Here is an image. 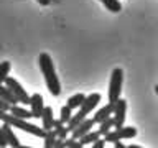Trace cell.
<instances>
[{
  "label": "cell",
  "instance_id": "44dd1931",
  "mask_svg": "<svg viewBox=\"0 0 158 148\" xmlns=\"http://www.w3.org/2000/svg\"><path fill=\"white\" fill-rule=\"evenodd\" d=\"M56 138H58V135H56V132L54 130H48L46 132V137H44V146L46 148H54V142H56Z\"/></svg>",
  "mask_w": 158,
  "mask_h": 148
},
{
  "label": "cell",
  "instance_id": "4316f807",
  "mask_svg": "<svg viewBox=\"0 0 158 148\" xmlns=\"http://www.w3.org/2000/svg\"><path fill=\"white\" fill-rule=\"evenodd\" d=\"M54 148H64V138H56V142H54Z\"/></svg>",
  "mask_w": 158,
  "mask_h": 148
},
{
  "label": "cell",
  "instance_id": "2e32d148",
  "mask_svg": "<svg viewBox=\"0 0 158 148\" xmlns=\"http://www.w3.org/2000/svg\"><path fill=\"white\" fill-rule=\"evenodd\" d=\"M10 113H13V115H17V117H20V118H31L33 117V113H31V110H27V109H23V107H20V105H12V109H10Z\"/></svg>",
  "mask_w": 158,
  "mask_h": 148
},
{
  "label": "cell",
  "instance_id": "7c38bea8",
  "mask_svg": "<svg viewBox=\"0 0 158 148\" xmlns=\"http://www.w3.org/2000/svg\"><path fill=\"white\" fill-rule=\"evenodd\" d=\"M114 104H115V102H109L106 107H102L101 110H99L96 115L92 117V118H94V122H96V123H101V122L106 120L107 117H110L112 113H114Z\"/></svg>",
  "mask_w": 158,
  "mask_h": 148
},
{
  "label": "cell",
  "instance_id": "f546056e",
  "mask_svg": "<svg viewBox=\"0 0 158 148\" xmlns=\"http://www.w3.org/2000/svg\"><path fill=\"white\" fill-rule=\"evenodd\" d=\"M155 92H156V96H158V86L155 87Z\"/></svg>",
  "mask_w": 158,
  "mask_h": 148
},
{
  "label": "cell",
  "instance_id": "83f0119b",
  "mask_svg": "<svg viewBox=\"0 0 158 148\" xmlns=\"http://www.w3.org/2000/svg\"><path fill=\"white\" fill-rule=\"evenodd\" d=\"M36 2H38L40 5H43V7H46V5L51 3V0H36Z\"/></svg>",
  "mask_w": 158,
  "mask_h": 148
},
{
  "label": "cell",
  "instance_id": "277c9868",
  "mask_svg": "<svg viewBox=\"0 0 158 148\" xmlns=\"http://www.w3.org/2000/svg\"><path fill=\"white\" fill-rule=\"evenodd\" d=\"M5 86H7L10 91H12L15 94V97L18 99V102L20 104H25V105H30V101H31V96H28L27 91L20 86V82L17 81V79H13V77H7L5 79Z\"/></svg>",
  "mask_w": 158,
  "mask_h": 148
},
{
  "label": "cell",
  "instance_id": "5b68a950",
  "mask_svg": "<svg viewBox=\"0 0 158 148\" xmlns=\"http://www.w3.org/2000/svg\"><path fill=\"white\" fill-rule=\"evenodd\" d=\"M137 135V128L135 127H118L115 128L114 132H109L107 135H104V138H106V142H117V140H127V138H133Z\"/></svg>",
  "mask_w": 158,
  "mask_h": 148
},
{
  "label": "cell",
  "instance_id": "603a6c76",
  "mask_svg": "<svg viewBox=\"0 0 158 148\" xmlns=\"http://www.w3.org/2000/svg\"><path fill=\"white\" fill-rule=\"evenodd\" d=\"M82 143L81 140L77 142V138H64V148H81Z\"/></svg>",
  "mask_w": 158,
  "mask_h": 148
},
{
  "label": "cell",
  "instance_id": "f1b7e54d",
  "mask_svg": "<svg viewBox=\"0 0 158 148\" xmlns=\"http://www.w3.org/2000/svg\"><path fill=\"white\" fill-rule=\"evenodd\" d=\"M114 146H115V148H125V145H123V143H120V142H114Z\"/></svg>",
  "mask_w": 158,
  "mask_h": 148
},
{
  "label": "cell",
  "instance_id": "d4e9b609",
  "mask_svg": "<svg viewBox=\"0 0 158 148\" xmlns=\"http://www.w3.org/2000/svg\"><path fill=\"white\" fill-rule=\"evenodd\" d=\"M8 142H7V137H5V132H3V127H0V146H7Z\"/></svg>",
  "mask_w": 158,
  "mask_h": 148
},
{
  "label": "cell",
  "instance_id": "52a82bcc",
  "mask_svg": "<svg viewBox=\"0 0 158 148\" xmlns=\"http://www.w3.org/2000/svg\"><path fill=\"white\" fill-rule=\"evenodd\" d=\"M30 110H31L33 113V117L35 118H41L43 115V110H44V102H43V97H41V94H33L31 96V101H30Z\"/></svg>",
  "mask_w": 158,
  "mask_h": 148
},
{
  "label": "cell",
  "instance_id": "9a60e30c",
  "mask_svg": "<svg viewBox=\"0 0 158 148\" xmlns=\"http://www.w3.org/2000/svg\"><path fill=\"white\" fill-rule=\"evenodd\" d=\"M84 118H86V113H82L81 110H79L77 113H74V115H73L71 118H69V122L66 123L68 130H69V132H73L74 128H76V127L79 125V123H81V122L84 120Z\"/></svg>",
  "mask_w": 158,
  "mask_h": 148
},
{
  "label": "cell",
  "instance_id": "8992f818",
  "mask_svg": "<svg viewBox=\"0 0 158 148\" xmlns=\"http://www.w3.org/2000/svg\"><path fill=\"white\" fill-rule=\"evenodd\" d=\"M125 112H127V101L118 97L115 104H114V120H115V128L122 127L125 122Z\"/></svg>",
  "mask_w": 158,
  "mask_h": 148
},
{
  "label": "cell",
  "instance_id": "9c48e42d",
  "mask_svg": "<svg viewBox=\"0 0 158 148\" xmlns=\"http://www.w3.org/2000/svg\"><path fill=\"white\" fill-rule=\"evenodd\" d=\"M94 125H96L94 118H84V120H82V122L79 123V125H77V127L71 132V135H73L74 138H81V137L86 135L87 132H91Z\"/></svg>",
  "mask_w": 158,
  "mask_h": 148
},
{
  "label": "cell",
  "instance_id": "30bf717a",
  "mask_svg": "<svg viewBox=\"0 0 158 148\" xmlns=\"http://www.w3.org/2000/svg\"><path fill=\"white\" fill-rule=\"evenodd\" d=\"M3 132H5V137H7V142H8V145L12 146V148H20L22 145H20V142H18V138H17V135L13 133V130H12V125L10 123H7V122H3Z\"/></svg>",
  "mask_w": 158,
  "mask_h": 148
},
{
  "label": "cell",
  "instance_id": "e0dca14e",
  "mask_svg": "<svg viewBox=\"0 0 158 148\" xmlns=\"http://www.w3.org/2000/svg\"><path fill=\"white\" fill-rule=\"evenodd\" d=\"M84 99H86V96L84 94H74V96H71L68 99V102H66V105H69L71 109H79L81 107V104L84 102Z\"/></svg>",
  "mask_w": 158,
  "mask_h": 148
},
{
  "label": "cell",
  "instance_id": "8fae6325",
  "mask_svg": "<svg viewBox=\"0 0 158 148\" xmlns=\"http://www.w3.org/2000/svg\"><path fill=\"white\" fill-rule=\"evenodd\" d=\"M53 123H54L53 109H51V107H44L43 115H41V127L48 132V130H53Z\"/></svg>",
  "mask_w": 158,
  "mask_h": 148
},
{
  "label": "cell",
  "instance_id": "3957f363",
  "mask_svg": "<svg viewBox=\"0 0 158 148\" xmlns=\"http://www.w3.org/2000/svg\"><path fill=\"white\" fill-rule=\"evenodd\" d=\"M122 81H123V71L120 68H115L112 71V76H110V82H109V92H107V97H109V102H115L118 97H120V92H122Z\"/></svg>",
  "mask_w": 158,
  "mask_h": 148
},
{
  "label": "cell",
  "instance_id": "7402d4cb",
  "mask_svg": "<svg viewBox=\"0 0 158 148\" xmlns=\"http://www.w3.org/2000/svg\"><path fill=\"white\" fill-rule=\"evenodd\" d=\"M71 110H73V109L69 107V105H63V107H61V117H59V118H61V122H63V123H68V122H69V118L73 117Z\"/></svg>",
  "mask_w": 158,
  "mask_h": 148
},
{
  "label": "cell",
  "instance_id": "484cf974",
  "mask_svg": "<svg viewBox=\"0 0 158 148\" xmlns=\"http://www.w3.org/2000/svg\"><path fill=\"white\" fill-rule=\"evenodd\" d=\"M104 145H106V138H97V140L92 143V148H102Z\"/></svg>",
  "mask_w": 158,
  "mask_h": 148
},
{
  "label": "cell",
  "instance_id": "6da1fadb",
  "mask_svg": "<svg viewBox=\"0 0 158 148\" xmlns=\"http://www.w3.org/2000/svg\"><path fill=\"white\" fill-rule=\"evenodd\" d=\"M38 64H40V69H41V74L44 76V82H46L48 91L53 96H59L61 94V84H59V79L56 76V71H54L51 56L48 53H41L38 58Z\"/></svg>",
  "mask_w": 158,
  "mask_h": 148
},
{
  "label": "cell",
  "instance_id": "ac0fdd59",
  "mask_svg": "<svg viewBox=\"0 0 158 148\" xmlns=\"http://www.w3.org/2000/svg\"><path fill=\"white\" fill-rule=\"evenodd\" d=\"M101 3L112 13H118L122 10V5H120L118 0H101Z\"/></svg>",
  "mask_w": 158,
  "mask_h": 148
},
{
  "label": "cell",
  "instance_id": "cb8c5ba5",
  "mask_svg": "<svg viewBox=\"0 0 158 148\" xmlns=\"http://www.w3.org/2000/svg\"><path fill=\"white\" fill-rule=\"evenodd\" d=\"M10 109H12V104H8L5 99L0 97V110H5V112H10Z\"/></svg>",
  "mask_w": 158,
  "mask_h": 148
},
{
  "label": "cell",
  "instance_id": "ba28073f",
  "mask_svg": "<svg viewBox=\"0 0 158 148\" xmlns=\"http://www.w3.org/2000/svg\"><path fill=\"white\" fill-rule=\"evenodd\" d=\"M99 102H101V94L94 92V94H91V96H87L86 99H84V102L81 104L79 110L87 115V113H91V112H92V109H96V105H97Z\"/></svg>",
  "mask_w": 158,
  "mask_h": 148
},
{
  "label": "cell",
  "instance_id": "4fadbf2b",
  "mask_svg": "<svg viewBox=\"0 0 158 148\" xmlns=\"http://www.w3.org/2000/svg\"><path fill=\"white\" fill-rule=\"evenodd\" d=\"M110 128H115V120H114L112 115L107 117L104 122L99 123V128H97V130H99V133H101V135L104 137V135H107V133L110 132Z\"/></svg>",
  "mask_w": 158,
  "mask_h": 148
},
{
  "label": "cell",
  "instance_id": "d6986e66",
  "mask_svg": "<svg viewBox=\"0 0 158 148\" xmlns=\"http://www.w3.org/2000/svg\"><path fill=\"white\" fill-rule=\"evenodd\" d=\"M101 137H102V135L99 133V130H96V132H94V130H91V132H87L84 137H81V138H79V140H81L82 146H84V145H89V143H94V142L97 140V138H101Z\"/></svg>",
  "mask_w": 158,
  "mask_h": 148
},
{
  "label": "cell",
  "instance_id": "7a4b0ae2",
  "mask_svg": "<svg viewBox=\"0 0 158 148\" xmlns=\"http://www.w3.org/2000/svg\"><path fill=\"white\" fill-rule=\"evenodd\" d=\"M0 120L10 123V125L15 127V128H20V130H23V132L31 133V135H35V137H40V138H44V137H46V130H44L43 127L40 128L38 125L30 123L27 118H20V117L13 115V113H10V112L0 110Z\"/></svg>",
  "mask_w": 158,
  "mask_h": 148
},
{
  "label": "cell",
  "instance_id": "ffe728a7",
  "mask_svg": "<svg viewBox=\"0 0 158 148\" xmlns=\"http://www.w3.org/2000/svg\"><path fill=\"white\" fill-rule=\"evenodd\" d=\"M10 68H12L10 61H2L0 63V84H5V79L8 77Z\"/></svg>",
  "mask_w": 158,
  "mask_h": 148
},
{
  "label": "cell",
  "instance_id": "5bb4252c",
  "mask_svg": "<svg viewBox=\"0 0 158 148\" xmlns=\"http://www.w3.org/2000/svg\"><path fill=\"white\" fill-rule=\"evenodd\" d=\"M0 97L5 99L8 104H12V105H15V104H18V99L15 97V94L10 91V89L7 86H3V84H0Z\"/></svg>",
  "mask_w": 158,
  "mask_h": 148
}]
</instances>
